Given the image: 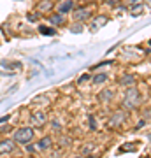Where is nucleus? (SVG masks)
<instances>
[{"mask_svg": "<svg viewBox=\"0 0 151 158\" xmlns=\"http://www.w3.org/2000/svg\"><path fill=\"white\" fill-rule=\"evenodd\" d=\"M141 100H142L141 91L137 90L135 86H130V88H127V91H125L123 102H121V107H123V111H132V109L139 107Z\"/></svg>", "mask_w": 151, "mask_h": 158, "instance_id": "nucleus-1", "label": "nucleus"}, {"mask_svg": "<svg viewBox=\"0 0 151 158\" xmlns=\"http://www.w3.org/2000/svg\"><path fill=\"white\" fill-rule=\"evenodd\" d=\"M12 141L16 142V144H28V142L34 141V135L35 132L32 127H21V128L14 130V134H12Z\"/></svg>", "mask_w": 151, "mask_h": 158, "instance_id": "nucleus-2", "label": "nucleus"}, {"mask_svg": "<svg viewBox=\"0 0 151 158\" xmlns=\"http://www.w3.org/2000/svg\"><path fill=\"white\" fill-rule=\"evenodd\" d=\"M72 18H74V21H88L90 18H91V11H90L88 7H79V9H74L72 11Z\"/></svg>", "mask_w": 151, "mask_h": 158, "instance_id": "nucleus-3", "label": "nucleus"}, {"mask_svg": "<svg viewBox=\"0 0 151 158\" xmlns=\"http://www.w3.org/2000/svg\"><path fill=\"white\" fill-rule=\"evenodd\" d=\"M30 121H32V127L40 128V127H44V125H46L48 116H46L44 111H34V113H32V116H30Z\"/></svg>", "mask_w": 151, "mask_h": 158, "instance_id": "nucleus-4", "label": "nucleus"}, {"mask_svg": "<svg viewBox=\"0 0 151 158\" xmlns=\"http://www.w3.org/2000/svg\"><path fill=\"white\" fill-rule=\"evenodd\" d=\"M16 149V142L12 141V139H4V141H0V155H9Z\"/></svg>", "mask_w": 151, "mask_h": 158, "instance_id": "nucleus-5", "label": "nucleus"}, {"mask_svg": "<svg viewBox=\"0 0 151 158\" xmlns=\"http://www.w3.org/2000/svg\"><path fill=\"white\" fill-rule=\"evenodd\" d=\"M125 119H127V113H125V111H118L116 114H112V116H111V119H109V125L114 128V127L123 125Z\"/></svg>", "mask_w": 151, "mask_h": 158, "instance_id": "nucleus-6", "label": "nucleus"}, {"mask_svg": "<svg viewBox=\"0 0 151 158\" xmlns=\"http://www.w3.org/2000/svg\"><path fill=\"white\" fill-rule=\"evenodd\" d=\"M51 9H53V2L51 0H40L39 4H37V7H35V12L48 14V12H51Z\"/></svg>", "mask_w": 151, "mask_h": 158, "instance_id": "nucleus-7", "label": "nucleus"}, {"mask_svg": "<svg viewBox=\"0 0 151 158\" xmlns=\"http://www.w3.org/2000/svg\"><path fill=\"white\" fill-rule=\"evenodd\" d=\"M107 21H109L107 16H97L95 19L91 21V25H90V32H97V30L100 28V27H104Z\"/></svg>", "mask_w": 151, "mask_h": 158, "instance_id": "nucleus-8", "label": "nucleus"}, {"mask_svg": "<svg viewBox=\"0 0 151 158\" xmlns=\"http://www.w3.org/2000/svg\"><path fill=\"white\" fill-rule=\"evenodd\" d=\"M130 14L132 16H141V14H144L146 11V6H144V2H134L132 6H130Z\"/></svg>", "mask_w": 151, "mask_h": 158, "instance_id": "nucleus-9", "label": "nucleus"}, {"mask_svg": "<svg viewBox=\"0 0 151 158\" xmlns=\"http://www.w3.org/2000/svg\"><path fill=\"white\" fill-rule=\"evenodd\" d=\"M48 21H49L53 27H62L63 23H65V16L60 14V12H55V14H49Z\"/></svg>", "mask_w": 151, "mask_h": 158, "instance_id": "nucleus-10", "label": "nucleus"}, {"mask_svg": "<svg viewBox=\"0 0 151 158\" xmlns=\"http://www.w3.org/2000/svg\"><path fill=\"white\" fill-rule=\"evenodd\" d=\"M70 11H74V0H65V2H62L60 6H58V12L60 14H69Z\"/></svg>", "mask_w": 151, "mask_h": 158, "instance_id": "nucleus-11", "label": "nucleus"}, {"mask_svg": "<svg viewBox=\"0 0 151 158\" xmlns=\"http://www.w3.org/2000/svg\"><path fill=\"white\" fill-rule=\"evenodd\" d=\"M37 149H42V151H46V149H51V146H53V139H51L49 135H44L42 139H40L37 144Z\"/></svg>", "mask_w": 151, "mask_h": 158, "instance_id": "nucleus-12", "label": "nucleus"}, {"mask_svg": "<svg viewBox=\"0 0 151 158\" xmlns=\"http://www.w3.org/2000/svg\"><path fill=\"white\" fill-rule=\"evenodd\" d=\"M120 85H121V86H127V88H130V86H135V77H134V76H130V74H125L123 77L120 79Z\"/></svg>", "mask_w": 151, "mask_h": 158, "instance_id": "nucleus-13", "label": "nucleus"}, {"mask_svg": "<svg viewBox=\"0 0 151 158\" xmlns=\"http://www.w3.org/2000/svg\"><path fill=\"white\" fill-rule=\"evenodd\" d=\"M99 98H100L102 102H109V100L112 98V91H111V90H104V91H100Z\"/></svg>", "mask_w": 151, "mask_h": 158, "instance_id": "nucleus-14", "label": "nucleus"}, {"mask_svg": "<svg viewBox=\"0 0 151 158\" xmlns=\"http://www.w3.org/2000/svg\"><path fill=\"white\" fill-rule=\"evenodd\" d=\"M39 32L42 35H55L56 34L55 28H49V27H44V25H40V27H39Z\"/></svg>", "mask_w": 151, "mask_h": 158, "instance_id": "nucleus-15", "label": "nucleus"}, {"mask_svg": "<svg viewBox=\"0 0 151 158\" xmlns=\"http://www.w3.org/2000/svg\"><path fill=\"white\" fill-rule=\"evenodd\" d=\"M107 81V74H97L95 77H93V83H95V85H102V83H106Z\"/></svg>", "mask_w": 151, "mask_h": 158, "instance_id": "nucleus-16", "label": "nucleus"}, {"mask_svg": "<svg viewBox=\"0 0 151 158\" xmlns=\"http://www.w3.org/2000/svg\"><path fill=\"white\" fill-rule=\"evenodd\" d=\"M39 18H40L39 12H28V14H27V19H28V21H32V23H35Z\"/></svg>", "mask_w": 151, "mask_h": 158, "instance_id": "nucleus-17", "label": "nucleus"}, {"mask_svg": "<svg viewBox=\"0 0 151 158\" xmlns=\"http://www.w3.org/2000/svg\"><path fill=\"white\" fill-rule=\"evenodd\" d=\"M25 146H27V148H25V149H27V153H35V151H37V146H35L34 142H32V144L28 142V144H25Z\"/></svg>", "mask_w": 151, "mask_h": 158, "instance_id": "nucleus-18", "label": "nucleus"}, {"mask_svg": "<svg viewBox=\"0 0 151 158\" xmlns=\"http://www.w3.org/2000/svg\"><path fill=\"white\" fill-rule=\"evenodd\" d=\"M70 32H74V34H79V32H83V25H72L70 27Z\"/></svg>", "mask_w": 151, "mask_h": 158, "instance_id": "nucleus-19", "label": "nucleus"}, {"mask_svg": "<svg viewBox=\"0 0 151 158\" xmlns=\"http://www.w3.org/2000/svg\"><path fill=\"white\" fill-rule=\"evenodd\" d=\"M90 128H91V130H95L97 128V123H95V118H93V116H90Z\"/></svg>", "mask_w": 151, "mask_h": 158, "instance_id": "nucleus-20", "label": "nucleus"}, {"mask_svg": "<svg viewBox=\"0 0 151 158\" xmlns=\"http://www.w3.org/2000/svg\"><path fill=\"white\" fill-rule=\"evenodd\" d=\"M91 148H93L91 144H90V146H84L83 148V155H90V153H91Z\"/></svg>", "mask_w": 151, "mask_h": 158, "instance_id": "nucleus-21", "label": "nucleus"}, {"mask_svg": "<svg viewBox=\"0 0 151 158\" xmlns=\"http://www.w3.org/2000/svg\"><path fill=\"white\" fill-rule=\"evenodd\" d=\"M9 119H11V116H9V114H6V116H4V118H0V125L7 123V121H9Z\"/></svg>", "mask_w": 151, "mask_h": 158, "instance_id": "nucleus-22", "label": "nucleus"}, {"mask_svg": "<svg viewBox=\"0 0 151 158\" xmlns=\"http://www.w3.org/2000/svg\"><path fill=\"white\" fill-rule=\"evenodd\" d=\"M51 125H53V128H56V130H58V128H62V125L58 123V119H55V121H53Z\"/></svg>", "mask_w": 151, "mask_h": 158, "instance_id": "nucleus-23", "label": "nucleus"}, {"mask_svg": "<svg viewBox=\"0 0 151 158\" xmlns=\"http://www.w3.org/2000/svg\"><path fill=\"white\" fill-rule=\"evenodd\" d=\"M4 132H11V127H4V128H2V134H4Z\"/></svg>", "mask_w": 151, "mask_h": 158, "instance_id": "nucleus-24", "label": "nucleus"}, {"mask_svg": "<svg viewBox=\"0 0 151 158\" xmlns=\"http://www.w3.org/2000/svg\"><path fill=\"white\" fill-rule=\"evenodd\" d=\"M104 2H107V4H111V6H112V4H116L118 0H104Z\"/></svg>", "mask_w": 151, "mask_h": 158, "instance_id": "nucleus-25", "label": "nucleus"}, {"mask_svg": "<svg viewBox=\"0 0 151 158\" xmlns=\"http://www.w3.org/2000/svg\"><path fill=\"white\" fill-rule=\"evenodd\" d=\"M86 158H95V156H93V155H86Z\"/></svg>", "mask_w": 151, "mask_h": 158, "instance_id": "nucleus-26", "label": "nucleus"}, {"mask_svg": "<svg viewBox=\"0 0 151 158\" xmlns=\"http://www.w3.org/2000/svg\"><path fill=\"white\" fill-rule=\"evenodd\" d=\"M74 158H79V156H74Z\"/></svg>", "mask_w": 151, "mask_h": 158, "instance_id": "nucleus-27", "label": "nucleus"}]
</instances>
